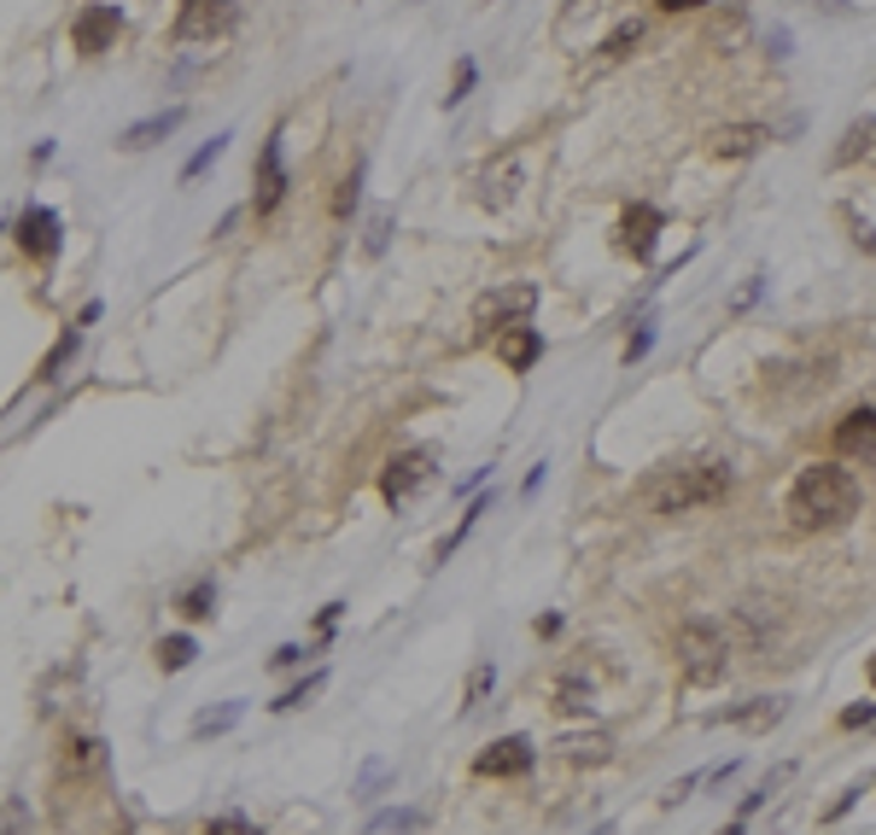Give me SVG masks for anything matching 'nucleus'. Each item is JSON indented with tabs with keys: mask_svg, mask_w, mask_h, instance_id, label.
I'll return each mask as SVG.
<instances>
[{
	"mask_svg": "<svg viewBox=\"0 0 876 835\" xmlns=\"http://www.w3.org/2000/svg\"><path fill=\"white\" fill-rule=\"evenodd\" d=\"M94 760H99V742H94V737H76V742L65 748V765H76V771H88Z\"/></svg>",
	"mask_w": 876,
	"mask_h": 835,
	"instance_id": "nucleus-29",
	"label": "nucleus"
},
{
	"mask_svg": "<svg viewBox=\"0 0 876 835\" xmlns=\"http://www.w3.org/2000/svg\"><path fill=\"white\" fill-rule=\"evenodd\" d=\"M678 666L689 684H719L730 666V637L719 620H684L678 625Z\"/></svg>",
	"mask_w": 876,
	"mask_h": 835,
	"instance_id": "nucleus-3",
	"label": "nucleus"
},
{
	"mask_svg": "<svg viewBox=\"0 0 876 835\" xmlns=\"http://www.w3.org/2000/svg\"><path fill=\"white\" fill-rule=\"evenodd\" d=\"M556 707H561V712H590V684L561 678V684H556Z\"/></svg>",
	"mask_w": 876,
	"mask_h": 835,
	"instance_id": "nucleus-24",
	"label": "nucleus"
},
{
	"mask_svg": "<svg viewBox=\"0 0 876 835\" xmlns=\"http://www.w3.org/2000/svg\"><path fill=\"white\" fill-rule=\"evenodd\" d=\"M865 672H870V684H876V655H870V666H865Z\"/></svg>",
	"mask_w": 876,
	"mask_h": 835,
	"instance_id": "nucleus-42",
	"label": "nucleus"
},
{
	"mask_svg": "<svg viewBox=\"0 0 876 835\" xmlns=\"http://www.w3.org/2000/svg\"><path fill=\"white\" fill-rule=\"evenodd\" d=\"M298 660H304V648H293V643H287V648H275V655H270V666H298Z\"/></svg>",
	"mask_w": 876,
	"mask_h": 835,
	"instance_id": "nucleus-37",
	"label": "nucleus"
},
{
	"mask_svg": "<svg viewBox=\"0 0 876 835\" xmlns=\"http://www.w3.org/2000/svg\"><path fill=\"white\" fill-rule=\"evenodd\" d=\"M661 229H666V216L655 211V205H631L625 216H620V246L631 252V257H648L655 252V240H661Z\"/></svg>",
	"mask_w": 876,
	"mask_h": 835,
	"instance_id": "nucleus-12",
	"label": "nucleus"
},
{
	"mask_svg": "<svg viewBox=\"0 0 876 835\" xmlns=\"http://www.w3.org/2000/svg\"><path fill=\"white\" fill-rule=\"evenodd\" d=\"M753 298H760V275H753V281H748V287L737 293V310H748V304H753Z\"/></svg>",
	"mask_w": 876,
	"mask_h": 835,
	"instance_id": "nucleus-40",
	"label": "nucleus"
},
{
	"mask_svg": "<svg viewBox=\"0 0 876 835\" xmlns=\"http://www.w3.org/2000/svg\"><path fill=\"white\" fill-rule=\"evenodd\" d=\"M859 515V479L835 462H812L801 467V479L789 485V520L801 532H835Z\"/></svg>",
	"mask_w": 876,
	"mask_h": 835,
	"instance_id": "nucleus-1",
	"label": "nucleus"
},
{
	"mask_svg": "<svg viewBox=\"0 0 876 835\" xmlns=\"http://www.w3.org/2000/svg\"><path fill=\"white\" fill-rule=\"evenodd\" d=\"M71 35H76V47H83V53H106L117 35H124V12H117V7H83Z\"/></svg>",
	"mask_w": 876,
	"mask_h": 835,
	"instance_id": "nucleus-11",
	"label": "nucleus"
},
{
	"mask_svg": "<svg viewBox=\"0 0 876 835\" xmlns=\"http://www.w3.org/2000/svg\"><path fill=\"white\" fill-rule=\"evenodd\" d=\"M421 824H426L421 812H374L369 829H398V835H410V829H421Z\"/></svg>",
	"mask_w": 876,
	"mask_h": 835,
	"instance_id": "nucleus-28",
	"label": "nucleus"
},
{
	"mask_svg": "<svg viewBox=\"0 0 876 835\" xmlns=\"http://www.w3.org/2000/svg\"><path fill=\"white\" fill-rule=\"evenodd\" d=\"M608 748H614L608 737H567V742H561V753H567L573 765H602V760H608Z\"/></svg>",
	"mask_w": 876,
	"mask_h": 835,
	"instance_id": "nucleus-20",
	"label": "nucleus"
},
{
	"mask_svg": "<svg viewBox=\"0 0 876 835\" xmlns=\"http://www.w3.org/2000/svg\"><path fill=\"white\" fill-rule=\"evenodd\" d=\"M766 140H771L766 124H725V129H713L707 152H713V158H753Z\"/></svg>",
	"mask_w": 876,
	"mask_h": 835,
	"instance_id": "nucleus-13",
	"label": "nucleus"
},
{
	"mask_svg": "<svg viewBox=\"0 0 876 835\" xmlns=\"http://www.w3.org/2000/svg\"><path fill=\"white\" fill-rule=\"evenodd\" d=\"M532 310H538V287H532V281H515V287L485 293V298L474 304V321L492 334V328H508V321H526Z\"/></svg>",
	"mask_w": 876,
	"mask_h": 835,
	"instance_id": "nucleus-6",
	"label": "nucleus"
},
{
	"mask_svg": "<svg viewBox=\"0 0 876 835\" xmlns=\"http://www.w3.org/2000/svg\"><path fill=\"white\" fill-rule=\"evenodd\" d=\"M257 193H252V211L257 216H270L281 199H287V165H281V129L263 140V152H257Z\"/></svg>",
	"mask_w": 876,
	"mask_h": 835,
	"instance_id": "nucleus-7",
	"label": "nucleus"
},
{
	"mask_svg": "<svg viewBox=\"0 0 876 835\" xmlns=\"http://www.w3.org/2000/svg\"><path fill=\"white\" fill-rule=\"evenodd\" d=\"M730 497V467L725 462H689V467H672V474L648 479L643 503L655 515H689V508H713Z\"/></svg>",
	"mask_w": 876,
	"mask_h": 835,
	"instance_id": "nucleus-2",
	"label": "nucleus"
},
{
	"mask_svg": "<svg viewBox=\"0 0 876 835\" xmlns=\"http://www.w3.org/2000/svg\"><path fill=\"white\" fill-rule=\"evenodd\" d=\"M240 712H246L240 701H222L217 712H199V719H193V737H222V730L240 725Z\"/></svg>",
	"mask_w": 876,
	"mask_h": 835,
	"instance_id": "nucleus-19",
	"label": "nucleus"
},
{
	"mask_svg": "<svg viewBox=\"0 0 876 835\" xmlns=\"http://www.w3.org/2000/svg\"><path fill=\"white\" fill-rule=\"evenodd\" d=\"M859 725H876V701H859L842 712V730H859Z\"/></svg>",
	"mask_w": 876,
	"mask_h": 835,
	"instance_id": "nucleus-35",
	"label": "nucleus"
},
{
	"mask_svg": "<svg viewBox=\"0 0 876 835\" xmlns=\"http://www.w3.org/2000/svg\"><path fill=\"white\" fill-rule=\"evenodd\" d=\"M234 18H240L234 0H181L176 35H181V42H217V35L234 30Z\"/></svg>",
	"mask_w": 876,
	"mask_h": 835,
	"instance_id": "nucleus-5",
	"label": "nucleus"
},
{
	"mask_svg": "<svg viewBox=\"0 0 876 835\" xmlns=\"http://www.w3.org/2000/svg\"><path fill=\"white\" fill-rule=\"evenodd\" d=\"M199 835H257V824H252V818H240V812H222V818H211Z\"/></svg>",
	"mask_w": 876,
	"mask_h": 835,
	"instance_id": "nucleus-27",
	"label": "nucleus"
},
{
	"mask_svg": "<svg viewBox=\"0 0 876 835\" xmlns=\"http://www.w3.org/2000/svg\"><path fill=\"white\" fill-rule=\"evenodd\" d=\"M386 778H392V765H386V760H369V771H362V783H357V794H374V789H380Z\"/></svg>",
	"mask_w": 876,
	"mask_h": 835,
	"instance_id": "nucleus-34",
	"label": "nucleus"
},
{
	"mask_svg": "<svg viewBox=\"0 0 876 835\" xmlns=\"http://www.w3.org/2000/svg\"><path fill=\"white\" fill-rule=\"evenodd\" d=\"M222 147H229V135H217V140H205V147H199L193 158H188V170H181V181H193V176H205L217 158H222Z\"/></svg>",
	"mask_w": 876,
	"mask_h": 835,
	"instance_id": "nucleus-25",
	"label": "nucleus"
},
{
	"mask_svg": "<svg viewBox=\"0 0 876 835\" xmlns=\"http://www.w3.org/2000/svg\"><path fill=\"white\" fill-rule=\"evenodd\" d=\"M181 620H211V607H217V584L211 579H199V584H188L181 590Z\"/></svg>",
	"mask_w": 876,
	"mask_h": 835,
	"instance_id": "nucleus-17",
	"label": "nucleus"
},
{
	"mask_svg": "<svg viewBox=\"0 0 876 835\" xmlns=\"http://www.w3.org/2000/svg\"><path fill=\"white\" fill-rule=\"evenodd\" d=\"M433 479H439L433 451H398L392 462H386V474H380V497L392 508H403V503H415Z\"/></svg>",
	"mask_w": 876,
	"mask_h": 835,
	"instance_id": "nucleus-4",
	"label": "nucleus"
},
{
	"mask_svg": "<svg viewBox=\"0 0 876 835\" xmlns=\"http://www.w3.org/2000/svg\"><path fill=\"white\" fill-rule=\"evenodd\" d=\"M357 188H362V170H351V176L339 181V199H334V211H339V216H351V205H357Z\"/></svg>",
	"mask_w": 876,
	"mask_h": 835,
	"instance_id": "nucleus-31",
	"label": "nucleus"
},
{
	"mask_svg": "<svg viewBox=\"0 0 876 835\" xmlns=\"http://www.w3.org/2000/svg\"><path fill=\"white\" fill-rule=\"evenodd\" d=\"M835 456L876 467V410H853V415H842V426H835Z\"/></svg>",
	"mask_w": 876,
	"mask_h": 835,
	"instance_id": "nucleus-10",
	"label": "nucleus"
},
{
	"mask_svg": "<svg viewBox=\"0 0 876 835\" xmlns=\"http://www.w3.org/2000/svg\"><path fill=\"white\" fill-rule=\"evenodd\" d=\"M637 42H643V24H637V18H625V24H620V30L602 42V65H614V59H625V53L637 47Z\"/></svg>",
	"mask_w": 876,
	"mask_h": 835,
	"instance_id": "nucleus-21",
	"label": "nucleus"
},
{
	"mask_svg": "<svg viewBox=\"0 0 876 835\" xmlns=\"http://www.w3.org/2000/svg\"><path fill=\"white\" fill-rule=\"evenodd\" d=\"M497 357H503V369L526 374V369H532V362L543 357V339H538V328H508V334L497 339Z\"/></svg>",
	"mask_w": 876,
	"mask_h": 835,
	"instance_id": "nucleus-15",
	"label": "nucleus"
},
{
	"mask_svg": "<svg viewBox=\"0 0 876 835\" xmlns=\"http://www.w3.org/2000/svg\"><path fill=\"white\" fill-rule=\"evenodd\" d=\"M18 824H24V812H18V794H7V835H18Z\"/></svg>",
	"mask_w": 876,
	"mask_h": 835,
	"instance_id": "nucleus-39",
	"label": "nucleus"
},
{
	"mask_svg": "<svg viewBox=\"0 0 876 835\" xmlns=\"http://www.w3.org/2000/svg\"><path fill=\"white\" fill-rule=\"evenodd\" d=\"M648 345H655V328H637V334L625 339V362H637V357L648 351Z\"/></svg>",
	"mask_w": 876,
	"mask_h": 835,
	"instance_id": "nucleus-36",
	"label": "nucleus"
},
{
	"mask_svg": "<svg viewBox=\"0 0 876 835\" xmlns=\"http://www.w3.org/2000/svg\"><path fill=\"white\" fill-rule=\"evenodd\" d=\"M316 689H328V672H310V678H304L298 689H287V696L275 701V712H293V707H304V701L316 696Z\"/></svg>",
	"mask_w": 876,
	"mask_h": 835,
	"instance_id": "nucleus-26",
	"label": "nucleus"
},
{
	"mask_svg": "<svg viewBox=\"0 0 876 835\" xmlns=\"http://www.w3.org/2000/svg\"><path fill=\"white\" fill-rule=\"evenodd\" d=\"M76 345H83V339H76V328H71V334H65V339H59L53 351L42 357V369H35V380H59V369H65V362L76 357Z\"/></svg>",
	"mask_w": 876,
	"mask_h": 835,
	"instance_id": "nucleus-23",
	"label": "nucleus"
},
{
	"mask_svg": "<svg viewBox=\"0 0 876 835\" xmlns=\"http://www.w3.org/2000/svg\"><path fill=\"white\" fill-rule=\"evenodd\" d=\"M479 778H526L532 771V737H503L474 760Z\"/></svg>",
	"mask_w": 876,
	"mask_h": 835,
	"instance_id": "nucleus-8",
	"label": "nucleus"
},
{
	"mask_svg": "<svg viewBox=\"0 0 876 835\" xmlns=\"http://www.w3.org/2000/svg\"><path fill=\"white\" fill-rule=\"evenodd\" d=\"M181 106H170V112H158V117H140V124H129L124 135H117V147L124 152H147V147H158V140H170L176 129H181Z\"/></svg>",
	"mask_w": 876,
	"mask_h": 835,
	"instance_id": "nucleus-14",
	"label": "nucleus"
},
{
	"mask_svg": "<svg viewBox=\"0 0 876 835\" xmlns=\"http://www.w3.org/2000/svg\"><path fill=\"white\" fill-rule=\"evenodd\" d=\"M492 684H497V672H492V666H474V678H467V707H474Z\"/></svg>",
	"mask_w": 876,
	"mask_h": 835,
	"instance_id": "nucleus-33",
	"label": "nucleus"
},
{
	"mask_svg": "<svg viewBox=\"0 0 876 835\" xmlns=\"http://www.w3.org/2000/svg\"><path fill=\"white\" fill-rule=\"evenodd\" d=\"M386 234H392V211H374L369 240H362V246H369V252H386Z\"/></svg>",
	"mask_w": 876,
	"mask_h": 835,
	"instance_id": "nucleus-32",
	"label": "nucleus"
},
{
	"mask_svg": "<svg viewBox=\"0 0 876 835\" xmlns=\"http://www.w3.org/2000/svg\"><path fill=\"white\" fill-rule=\"evenodd\" d=\"M661 12H696V7H707V0H655Z\"/></svg>",
	"mask_w": 876,
	"mask_h": 835,
	"instance_id": "nucleus-38",
	"label": "nucleus"
},
{
	"mask_svg": "<svg viewBox=\"0 0 876 835\" xmlns=\"http://www.w3.org/2000/svg\"><path fill=\"white\" fill-rule=\"evenodd\" d=\"M870 147H876V117H859V124H847L842 147H835V165H859Z\"/></svg>",
	"mask_w": 876,
	"mask_h": 835,
	"instance_id": "nucleus-16",
	"label": "nucleus"
},
{
	"mask_svg": "<svg viewBox=\"0 0 876 835\" xmlns=\"http://www.w3.org/2000/svg\"><path fill=\"white\" fill-rule=\"evenodd\" d=\"M590 835H614V824H597V829H590Z\"/></svg>",
	"mask_w": 876,
	"mask_h": 835,
	"instance_id": "nucleus-41",
	"label": "nucleus"
},
{
	"mask_svg": "<svg viewBox=\"0 0 876 835\" xmlns=\"http://www.w3.org/2000/svg\"><path fill=\"white\" fill-rule=\"evenodd\" d=\"M193 655H199V643L188 637V631H176V637H165V643H158V666H165V672L193 666Z\"/></svg>",
	"mask_w": 876,
	"mask_h": 835,
	"instance_id": "nucleus-18",
	"label": "nucleus"
},
{
	"mask_svg": "<svg viewBox=\"0 0 876 835\" xmlns=\"http://www.w3.org/2000/svg\"><path fill=\"white\" fill-rule=\"evenodd\" d=\"M59 234H65V229H59V216H53L48 205H30L24 216L12 222V240H18V246H24L30 257H42V263L59 252Z\"/></svg>",
	"mask_w": 876,
	"mask_h": 835,
	"instance_id": "nucleus-9",
	"label": "nucleus"
},
{
	"mask_svg": "<svg viewBox=\"0 0 876 835\" xmlns=\"http://www.w3.org/2000/svg\"><path fill=\"white\" fill-rule=\"evenodd\" d=\"M725 719L730 725H771V719H783V701L771 696V701H753V707H730Z\"/></svg>",
	"mask_w": 876,
	"mask_h": 835,
	"instance_id": "nucleus-22",
	"label": "nucleus"
},
{
	"mask_svg": "<svg viewBox=\"0 0 876 835\" xmlns=\"http://www.w3.org/2000/svg\"><path fill=\"white\" fill-rule=\"evenodd\" d=\"M467 94H474V59H462V65H456V88L444 94V106H462Z\"/></svg>",
	"mask_w": 876,
	"mask_h": 835,
	"instance_id": "nucleus-30",
	"label": "nucleus"
}]
</instances>
